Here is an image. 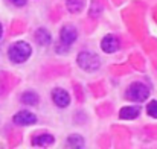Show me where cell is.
<instances>
[{"label": "cell", "mask_w": 157, "mask_h": 149, "mask_svg": "<svg viewBox=\"0 0 157 149\" xmlns=\"http://www.w3.org/2000/svg\"><path fill=\"white\" fill-rule=\"evenodd\" d=\"M31 53H32V49H31V46H29L26 41L14 43V44L9 47V50H8V56L11 58L12 62H17V64L25 62V61L31 56Z\"/></svg>", "instance_id": "cell-1"}, {"label": "cell", "mask_w": 157, "mask_h": 149, "mask_svg": "<svg viewBox=\"0 0 157 149\" xmlns=\"http://www.w3.org/2000/svg\"><path fill=\"white\" fill-rule=\"evenodd\" d=\"M76 61H78V65H79L82 70H86V72H95V70H98L99 65H101L99 58H98L96 55L90 53V52H81V53L78 55Z\"/></svg>", "instance_id": "cell-2"}, {"label": "cell", "mask_w": 157, "mask_h": 149, "mask_svg": "<svg viewBox=\"0 0 157 149\" xmlns=\"http://www.w3.org/2000/svg\"><path fill=\"white\" fill-rule=\"evenodd\" d=\"M127 98L134 102H144L150 98V88L142 82H134L127 88Z\"/></svg>", "instance_id": "cell-3"}, {"label": "cell", "mask_w": 157, "mask_h": 149, "mask_svg": "<svg viewBox=\"0 0 157 149\" xmlns=\"http://www.w3.org/2000/svg\"><path fill=\"white\" fill-rule=\"evenodd\" d=\"M59 38H61V46H66L69 49L78 38V31L72 24H66V26H63V29L59 32Z\"/></svg>", "instance_id": "cell-4"}, {"label": "cell", "mask_w": 157, "mask_h": 149, "mask_svg": "<svg viewBox=\"0 0 157 149\" xmlns=\"http://www.w3.org/2000/svg\"><path fill=\"white\" fill-rule=\"evenodd\" d=\"M52 100L53 103L59 108H66L70 103V96L64 88H53L52 90Z\"/></svg>", "instance_id": "cell-5"}, {"label": "cell", "mask_w": 157, "mask_h": 149, "mask_svg": "<svg viewBox=\"0 0 157 149\" xmlns=\"http://www.w3.org/2000/svg\"><path fill=\"white\" fill-rule=\"evenodd\" d=\"M35 120H37L35 114H32L31 111H26V110H21V111H18L14 116V123L15 125H20V126L32 125V123H35Z\"/></svg>", "instance_id": "cell-6"}, {"label": "cell", "mask_w": 157, "mask_h": 149, "mask_svg": "<svg viewBox=\"0 0 157 149\" xmlns=\"http://www.w3.org/2000/svg\"><path fill=\"white\" fill-rule=\"evenodd\" d=\"M101 49L104 50L105 53H114L119 49V40L114 35H107L101 41Z\"/></svg>", "instance_id": "cell-7"}, {"label": "cell", "mask_w": 157, "mask_h": 149, "mask_svg": "<svg viewBox=\"0 0 157 149\" xmlns=\"http://www.w3.org/2000/svg\"><path fill=\"white\" fill-rule=\"evenodd\" d=\"M140 114V106H124L121 111H119V117L124 119V120H131V119H136L137 116Z\"/></svg>", "instance_id": "cell-8"}, {"label": "cell", "mask_w": 157, "mask_h": 149, "mask_svg": "<svg viewBox=\"0 0 157 149\" xmlns=\"http://www.w3.org/2000/svg\"><path fill=\"white\" fill-rule=\"evenodd\" d=\"M53 143V137L51 134H38L35 137H32V145L38 146V148H44V146H51Z\"/></svg>", "instance_id": "cell-9"}, {"label": "cell", "mask_w": 157, "mask_h": 149, "mask_svg": "<svg viewBox=\"0 0 157 149\" xmlns=\"http://www.w3.org/2000/svg\"><path fill=\"white\" fill-rule=\"evenodd\" d=\"M35 40H37V43L40 46H49L51 41H52V37H51L49 31H46L44 28H40L35 32Z\"/></svg>", "instance_id": "cell-10"}, {"label": "cell", "mask_w": 157, "mask_h": 149, "mask_svg": "<svg viewBox=\"0 0 157 149\" xmlns=\"http://www.w3.org/2000/svg\"><path fill=\"white\" fill-rule=\"evenodd\" d=\"M21 102L25 105H37L40 99H38V95L37 93H32V91H26L21 95Z\"/></svg>", "instance_id": "cell-11"}, {"label": "cell", "mask_w": 157, "mask_h": 149, "mask_svg": "<svg viewBox=\"0 0 157 149\" xmlns=\"http://www.w3.org/2000/svg\"><path fill=\"white\" fill-rule=\"evenodd\" d=\"M82 5H84V0H66V6H67V9L70 11V12H79L81 11V8H82Z\"/></svg>", "instance_id": "cell-12"}, {"label": "cell", "mask_w": 157, "mask_h": 149, "mask_svg": "<svg viewBox=\"0 0 157 149\" xmlns=\"http://www.w3.org/2000/svg\"><path fill=\"white\" fill-rule=\"evenodd\" d=\"M67 146L69 148H82L84 146V139L81 136H70L67 139Z\"/></svg>", "instance_id": "cell-13"}, {"label": "cell", "mask_w": 157, "mask_h": 149, "mask_svg": "<svg viewBox=\"0 0 157 149\" xmlns=\"http://www.w3.org/2000/svg\"><path fill=\"white\" fill-rule=\"evenodd\" d=\"M147 113H148L150 117L157 119V100H151V102L148 103V106H147Z\"/></svg>", "instance_id": "cell-14"}, {"label": "cell", "mask_w": 157, "mask_h": 149, "mask_svg": "<svg viewBox=\"0 0 157 149\" xmlns=\"http://www.w3.org/2000/svg\"><path fill=\"white\" fill-rule=\"evenodd\" d=\"M101 14V6L98 3H92V11H90V15H98Z\"/></svg>", "instance_id": "cell-15"}, {"label": "cell", "mask_w": 157, "mask_h": 149, "mask_svg": "<svg viewBox=\"0 0 157 149\" xmlns=\"http://www.w3.org/2000/svg\"><path fill=\"white\" fill-rule=\"evenodd\" d=\"M9 2H11V3L14 5V6H17V8H20V6H25L28 0H9Z\"/></svg>", "instance_id": "cell-16"}, {"label": "cell", "mask_w": 157, "mask_h": 149, "mask_svg": "<svg viewBox=\"0 0 157 149\" xmlns=\"http://www.w3.org/2000/svg\"><path fill=\"white\" fill-rule=\"evenodd\" d=\"M2 34H3V28H2V24H0V38H2Z\"/></svg>", "instance_id": "cell-17"}]
</instances>
